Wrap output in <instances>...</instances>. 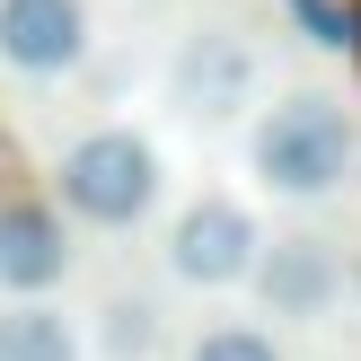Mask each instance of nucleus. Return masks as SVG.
<instances>
[{
	"label": "nucleus",
	"mask_w": 361,
	"mask_h": 361,
	"mask_svg": "<svg viewBox=\"0 0 361 361\" xmlns=\"http://www.w3.org/2000/svg\"><path fill=\"white\" fill-rule=\"evenodd\" d=\"M264 256V229L247 203H229V194H194L185 212L168 221V274L194 282V291H229V282H247Z\"/></svg>",
	"instance_id": "7ed1b4c3"
},
{
	"label": "nucleus",
	"mask_w": 361,
	"mask_h": 361,
	"mask_svg": "<svg viewBox=\"0 0 361 361\" xmlns=\"http://www.w3.org/2000/svg\"><path fill=\"white\" fill-rule=\"evenodd\" d=\"M159 185H168V168H159V141L141 133V123H97V133H80L62 150V168H53L62 212L88 221V229H133V221H150Z\"/></svg>",
	"instance_id": "f03ea898"
},
{
	"label": "nucleus",
	"mask_w": 361,
	"mask_h": 361,
	"mask_svg": "<svg viewBox=\"0 0 361 361\" xmlns=\"http://www.w3.org/2000/svg\"><path fill=\"white\" fill-rule=\"evenodd\" d=\"M0 361H88V344H80V326H71L62 309L9 300V309H0Z\"/></svg>",
	"instance_id": "6e6552de"
},
{
	"label": "nucleus",
	"mask_w": 361,
	"mask_h": 361,
	"mask_svg": "<svg viewBox=\"0 0 361 361\" xmlns=\"http://www.w3.org/2000/svg\"><path fill=\"white\" fill-rule=\"evenodd\" d=\"M97 353H106V361H150V353H159V309H150L141 291H115V300L97 309Z\"/></svg>",
	"instance_id": "1a4fd4ad"
},
{
	"label": "nucleus",
	"mask_w": 361,
	"mask_h": 361,
	"mask_svg": "<svg viewBox=\"0 0 361 361\" xmlns=\"http://www.w3.org/2000/svg\"><path fill=\"white\" fill-rule=\"evenodd\" d=\"M361 159V133H353V106L326 97V88H291L256 115L247 133V168H256L264 194H291V203H317L353 176Z\"/></svg>",
	"instance_id": "f257e3e1"
},
{
	"label": "nucleus",
	"mask_w": 361,
	"mask_h": 361,
	"mask_svg": "<svg viewBox=\"0 0 361 361\" xmlns=\"http://www.w3.org/2000/svg\"><path fill=\"white\" fill-rule=\"evenodd\" d=\"M282 9L300 18V35H309V44H326V53L353 44V9H344V0H282Z\"/></svg>",
	"instance_id": "9b49d317"
},
{
	"label": "nucleus",
	"mask_w": 361,
	"mask_h": 361,
	"mask_svg": "<svg viewBox=\"0 0 361 361\" xmlns=\"http://www.w3.org/2000/svg\"><path fill=\"white\" fill-rule=\"evenodd\" d=\"M88 0H0V62L18 80H62L88 62Z\"/></svg>",
	"instance_id": "20e7f679"
},
{
	"label": "nucleus",
	"mask_w": 361,
	"mask_h": 361,
	"mask_svg": "<svg viewBox=\"0 0 361 361\" xmlns=\"http://www.w3.org/2000/svg\"><path fill=\"white\" fill-rule=\"evenodd\" d=\"M71 274V229H62V203H0V291L9 300H44L53 282Z\"/></svg>",
	"instance_id": "423d86ee"
},
{
	"label": "nucleus",
	"mask_w": 361,
	"mask_h": 361,
	"mask_svg": "<svg viewBox=\"0 0 361 361\" xmlns=\"http://www.w3.org/2000/svg\"><path fill=\"white\" fill-rule=\"evenodd\" d=\"M185 361H282V344L264 326H203Z\"/></svg>",
	"instance_id": "9d476101"
},
{
	"label": "nucleus",
	"mask_w": 361,
	"mask_h": 361,
	"mask_svg": "<svg viewBox=\"0 0 361 361\" xmlns=\"http://www.w3.org/2000/svg\"><path fill=\"white\" fill-rule=\"evenodd\" d=\"M247 282H256L264 317H326L344 300V264H335L326 238H264V256H256Z\"/></svg>",
	"instance_id": "0eeeda50"
},
{
	"label": "nucleus",
	"mask_w": 361,
	"mask_h": 361,
	"mask_svg": "<svg viewBox=\"0 0 361 361\" xmlns=\"http://www.w3.org/2000/svg\"><path fill=\"white\" fill-rule=\"evenodd\" d=\"M168 88H176V106H185V115L221 123V115H238V106L256 97V53H247L229 27H203V35H185V44H176Z\"/></svg>",
	"instance_id": "39448f33"
}]
</instances>
